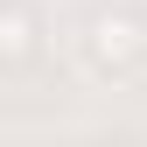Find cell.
<instances>
[{
    "label": "cell",
    "mask_w": 147,
    "mask_h": 147,
    "mask_svg": "<svg viewBox=\"0 0 147 147\" xmlns=\"http://www.w3.org/2000/svg\"><path fill=\"white\" fill-rule=\"evenodd\" d=\"M84 49H91L98 70H126V63L147 56V21L140 14H98V21L84 28Z\"/></svg>",
    "instance_id": "1"
},
{
    "label": "cell",
    "mask_w": 147,
    "mask_h": 147,
    "mask_svg": "<svg viewBox=\"0 0 147 147\" xmlns=\"http://www.w3.org/2000/svg\"><path fill=\"white\" fill-rule=\"evenodd\" d=\"M35 49V14L21 0H0V63H21Z\"/></svg>",
    "instance_id": "2"
}]
</instances>
